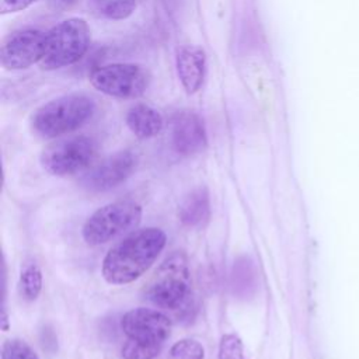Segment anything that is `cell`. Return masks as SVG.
Here are the masks:
<instances>
[{
    "label": "cell",
    "instance_id": "7a4b0ae2",
    "mask_svg": "<svg viewBox=\"0 0 359 359\" xmlns=\"http://www.w3.org/2000/svg\"><path fill=\"white\" fill-rule=\"evenodd\" d=\"M146 297L160 309L185 316L192 307L188 258L182 251L168 255L147 285Z\"/></svg>",
    "mask_w": 359,
    "mask_h": 359
},
{
    "label": "cell",
    "instance_id": "e0dca14e",
    "mask_svg": "<svg viewBox=\"0 0 359 359\" xmlns=\"http://www.w3.org/2000/svg\"><path fill=\"white\" fill-rule=\"evenodd\" d=\"M1 359H39V356L25 341L10 338L3 342Z\"/></svg>",
    "mask_w": 359,
    "mask_h": 359
},
{
    "label": "cell",
    "instance_id": "8992f818",
    "mask_svg": "<svg viewBox=\"0 0 359 359\" xmlns=\"http://www.w3.org/2000/svg\"><path fill=\"white\" fill-rule=\"evenodd\" d=\"M97 156V143L88 136H70L46 146L41 154L43 170L52 175L66 177L90 167Z\"/></svg>",
    "mask_w": 359,
    "mask_h": 359
},
{
    "label": "cell",
    "instance_id": "8fae6325",
    "mask_svg": "<svg viewBox=\"0 0 359 359\" xmlns=\"http://www.w3.org/2000/svg\"><path fill=\"white\" fill-rule=\"evenodd\" d=\"M170 139L174 150L182 156L201 153L208 143L203 121L192 111L177 112L171 119Z\"/></svg>",
    "mask_w": 359,
    "mask_h": 359
},
{
    "label": "cell",
    "instance_id": "7c38bea8",
    "mask_svg": "<svg viewBox=\"0 0 359 359\" xmlns=\"http://www.w3.org/2000/svg\"><path fill=\"white\" fill-rule=\"evenodd\" d=\"M175 67L178 79L188 94L196 93L205 79L206 57L202 48L196 45H182L175 53Z\"/></svg>",
    "mask_w": 359,
    "mask_h": 359
},
{
    "label": "cell",
    "instance_id": "ffe728a7",
    "mask_svg": "<svg viewBox=\"0 0 359 359\" xmlns=\"http://www.w3.org/2000/svg\"><path fill=\"white\" fill-rule=\"evenodd\" d=\"M217 359H244L243 342L236 334H224L220 338Z\"/></svg>",
    "mask_w": 359,
    "mask_h": 359
},
{
    "label": "cell",
    "instance_id": "6da1fadb",
    "mask_svg": "<svg viewBox=\"0 0 359 359\" xmlns=\"http://www.w3.org/2000/svg\"><path fill=\"white\" fill-rule=\"evenodd\" d=\"M167 236L157 227L139 229L109 248L102 259V276L111 285H126L140 278L165 247Z\"/></svg>",
    "mask_w": 359,
    "mask_h": 359
},
{
    "label": "cell",
    "instance_id": "44dd1931",
    "mask_svg": "<svg viewBox=\"0 0 359 359\" xmlns=\"http://www.w3.org/2000/svg\"><path fill=\"white\" fill-rule=\"evenodd\" d=\"M36 0H0V13L8 14V13H17L21 10H25Z\"/></svg>",
    "mask_w": 359,
    "mask_h": 359
},
{
    "label": "cell",
    "instance_id": "d6986e66",
    "mask_svg": "<svg viewBox=\"0 0 359 359\" xmlns=\"http://www.w3.org/2000/svg\"><path fill=\"white\" fill-rule=\"evenodd\" d=\"M163 346L160 345H150L143 342H136L128 339L122 346V358L123 359H154Z\"/></svg>",
    "mask_w": 359,
    "mask_h": 359
},
{
    "label": "cell",
    "instance_id": "3957f363",
    "mask_svg": "<svg viewBox=\"0 0 359 359\" xmlns=\"http://www.w3.org/2000/svg\"><path fill=\"white\" fill-rule=\"evenodd\" d=\"M94 111L95 104L86 94L62 95L35 109L31 115V128L41 137H57L81 128Z\"/></svg>",
    "mask_w": 359,
    "mask_h": 359
},
{
    "label": "cell",
    "instance_id": "ac0fdd59",
    "mask_svg": "<svg viewBox=\"0 0 359 359\" xmlns=\"http://www.w3.org/2000/svg\"><path fill=\"white\" fill-rule=\"evenodd\" d=\"M168 359H205V349L195 339H181L171 346Z\"/></svg>",
    "mask_w": 359,
    "mask_h": 359
},
{
    "label": "cell",
    "instance_id": "30bf717a",
    "mask_svg": "<svg viewBox=\"0 0 359 359\" xmlns=\"http://www.w3.org/2000/svg\"><path fill=\"white\" fill-rule=\"evenodd\" d=\"M128 339L163 346L171 332L170 318L157 310L137 307L126 311L121 321Z\"/></svg>",
    "mask_w": 359,
    "mask_h": 359
},
{
    "label": "cell",
    "instance_id": "277c9868",
    "mask_svg": "<svg viewBox=\"0 0 359 359\" xmlns=\"http://www.w3.org/2000/svg\"><path fill=\"white\" fill-rule=\"evenodd\" d=\"M91 43V31L86 20L72 17L60 21L46 32L45 49L39 66L56 70L79 62Z\"/></svg>",
    "mask_w": 359,
    "mask_h": 359
},
{
    "label": "cell",
    "instance_id": "5b68a950",
    "mask_svg": "<svg viewBox=\"0 0 359 359\" xmlns=\"http://www.w3.org/2000/svg\"><path fill=\"white\" fill-rule=\"evenodd\" d=\"M142 217V208L132 201H118L97 209L83 226V238L90 245L108 243L116 236L135 229Z\"/></svg>",
    "mask_w": 359,
    "mask_h": 359
},
{
    "label": "cell",
    "instance_id": "5bb4252c",
    "mask_svg": "<svg viewBox=\"0 0 359 359\" xmlns=\"http://www.w3.org/2000/svg\"><path fill=\"white\" fill-rule=\"evenodd\" d=\"M210 213L209 192L205 187L192 189L178 206V219L184 226L195 227L208 220Z\"/></svg>",
    "mask_w": 359,
    "mask_h": 359
},
{
    "label": "cell",
    "instance_id": "9c48e42d",
    "mask_svg": "<svg viewBox=\"0 0 359 359\" xmlns=\"http://www.w3.org/2000/svg\"><path fill=\"white\" fill-rule=\"evenodd\" d=\"M137 164V157L130 150L118 151L98 164L88 167L80 177V185L93 192L108 191L125 182Z\"/></svg>",
    "mask_w": 359,
    "mask_h": 359
},
{
    "label": "cell",
    "instance_id": "52a82bcc",
    "mask_svg": "<svg viewBox=\"0 0 359 359\" xmlns=\"http://www.w3.org/2000/svg\"><path fill=\"white\" fill-rule=\"evenodd\" d=\"M90 81L107 95L136 98L146 91L150 76L144 67L135 63H109L94 69Z\"/></svg>",
    "mask_w": 359,
    "mask_h": 359
},
{
    "label": "cell",
    "instance_id": "ba28073f",
    "mask_svg": "<svg viewBox=\"0 0 359 359\" xmlns=\"http://www.w3.org/2000/svg\"><path fill=\"white\" fill-rule=\"evenodd\" d=\"M46 34L36 28L11 32L1 43V66L7 70H24L39 63L45 49Z\"/></svg>",
    "mask_w": 359,
    "mask_h": 359
},
{
    "label": "cell",
    "instance_id": "9a60e30c",
    "mask_svg": "<svg viewBox=\"0 0 359 359\" xmlns=\"http://www.w3.org/2000/svg\"><path fill=\"white\" fill-rule=\"evenodd\" d=\"M137 0H90V7L98 17L125 20L136 10Z\"/></svg>",
    "mask_w": 359,
    "mask_h": 359
},
{
    "label": "cell",
    "instance_id": "4fadbf2b",
    "mask_svg": "<svg viewBox=\"0 0 359 359\" xmlns=\"http://www.w3.org/2000/svg\"><path fill=\"white\" fill-rule=\"evenodd\" d=\"M163 116L153 107L139 102L129 108L126 114V125L132 133L140 139H149L160 133L163 129Z\"/></svg>",
    "mask_w": 359,
    "mask_h": 359
},
{
    "label": "cell",
    "instance_id": "2e32d148",
    "mask_svg": "<svg viewBox=\"0 0 359 359\" xmlns=\"http://www.w3.org/2000/svg\"><path fill=\"white\" fill-rule=\"evenodd\" d=\"M42 272L41 268L35 262H27L18 278V290L20 294L28 300L34 302L38 299L41 290H42Z\"/></svg>",
    "mask_w": 359,
    "mask_h": 359
}]
</instances>
